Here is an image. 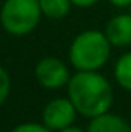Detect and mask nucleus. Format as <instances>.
<instances>
[{
  "mask_svg": "<svg viewBox=\"0 0 131 132\" xmlns=\"http://www.w3.org/2000/svg\"><path fill=\"white\" fill-rule=\"evenodd\" d=\"M12 132H52L46 124H35V122H27V124H20L15 129H12Z\"/></svg>",
  "mask_w": 131,
  "mask_h": 132,
  "instance_id": "obj_11",
  "label": "nucleus"
},
{
  "mask_svg": "<svg viewBox=\"0 0 131 132\" xmlns=\"http://www.w3.org/2000/svg\"><path fill=\"white\" fill-rule=\"evenodd\" d=\"M57 132H84L82 129H79V127H72V126H69V127H66V129H61V130H57ZM88 132V130H86Z\"/></svg>",
  "mask_w": 131,
  "mask_h": 132,
  "instance_id": "obj_14",
  "label": "nucleus"
},
{
  "mask_svg": "<svg viewBox=\"0 0 131 132\" xmlns=\"http://www.w3.org/2000/svg\"><path fill=\"white\" fill-rule=\"evenodd\" d=\"M9 92H10V77L7 70L0 65V105L7 100Z\"/></svg>",
  "mask_w": 131,
  "mask_h": 132,
  "instance_id": "obj_10",
  "label": "nucleus"
},
{
  "mask_svg": "<svg viewBox=\"0 0 131 132\" xmlns=\"http://www.w3.org/2000/svg\"><path fill=\"white\" fill-rule=\"evenodd\" d=\"M35 79L44 89H61L69 82V70L59 59L46 57L37 64Z\"/></svg>",
  "mask_w": 131,
  "mask_h": 132,
  "instance_id": "obj_4",
  "label": "nucleus"
},
{
  "mask_svg": "<svg viewBox=\"0 0 131 132\" xmlns=\"http://www.w3.org/2000/svg\"><path fill=\"white\" fill-rule=\"evenodd\" d=\"M40 10L49 19H62L71 10V0H39Z\"/></svg>",
  "mask_w": 131,
  "mask_h": 132,
  "instance_id": "obj_9",
  "label": "nucleus"
},
{
  "mask_svg": "<svg viewBox=\"0 0 131 132\" xmlns=\"http://www.w3.org/2000/svg\"><path fill=\"white\" fill-rule=\"evenodd\" d=\"M104 34L114 47L131 45V13H119L113 17L106 25Z\"/></svg>",
  "mask_w": 131,
  "mask_h": 132,
  "instance_id": "obj_6",
  "label": "nucleus"
},
{
  "mask_svg": "<svg viewBox=\"0 0 131 132\" xmlns=\"http://www.w3.org/2000/svg\"><path fill=\"white\" fill-rule=\"evenodd\" d=\"M111 42L99 30L81 32L71 44L69 60L77 70H98L108 62Z\"/></svg>",
  "mask_w": 131,
  "mask_h": 132,
  "instance_id": "obj_2",
  "label": "nucleus"
},
{
  "mask_svg": "<svg viewBox=\"0 0 131 132\" xmlns=\"http://www.w3.org/2000/svg\"><path fill=\"white\" fill-rule=\"evenodd\" d=\"M67 94L76 110L84 117H98L113 104V87L96 70H79L67 82Z\"/></svg>",
  "mask_w": 131,
  "mask_h": 132,
  "instance_id": "obj_1",
  "label": "nucleus"
},
{
  "mask_svg": "<svg viewBox=\"0 0 131 132\" xmlns=\"http://www.w3.org/2000/svg\"><path fill=\"white\" fill-rule=\"evenodd\" d=\"M76 107L71 99H54L44 107L42 120L50 130H61L76 120Z\"/></svg>",
  "mask_w": 131,
  "mask_h": 132,
  "instance_id": "obj_5",
  "label": "nucleus"
},
{
  "mask_svg": "<svg viewBox=\"0 0 131 132\" xmlns=\"http://www.w3.org/2000/svg\"><path fill=\"white\" fill-rule=\"evenodd\" d=\"M109 2L116 7H129L131 5V0H109Z\"/></svg>",
  "mask_w": 131,
  "mask_h": 132,
  "instance_id": "obj_13",
  "label": "nucleus"
},
{
  "mask_svg": "<svg viewBox=\"0 0 131 132\" xmlns=\"http://www.w3.org/2000/svg\"><path fill=\"white\" fill-rule=\"evenodd\" d=\"M40 15L39 0H5L0 10V22L9 34L22 37L37 27Z\"/></svg>",
  "mask_w": 131,
  "mask_h": 132,
  "instance_id": "obj_3",
  "label": "nucleus"
},
{
  "mask_svg": "<svg viewBox=\"0 0 131 132\" xmlns=\"http://www.w3.org/2000/svg\"><path fill=\"white\" fill-rule=\"evenodd\" d=\"M71 2L77 7H91V5H94V3H98L99 0H71Z\"/></svg>",
  "mask_w": 131,
  "mask_h": 132,
  "instance_id": "obj_12",
  "label": "nucleus"
},
{
  "mask_svg": "<svg viewBox=\"0 0 131 132\" xmlns=\"http://www.w3.org/2000/svg\"><path fill=\"white\" fill-rule=\"evenodd\" d=\"M114 77L123 89L131 92V52L118 59L114 65Z\"/></svg>",
  "mask_w": 131,
  "mask_h": 132,
  "instance_id": "obj_8",
  "label": "nucleus"
},
{
  "mask_svg": "<svg viewBox=\"0 0 131 132\" xmlns=\"http://www.w3.org/2000/svg\"><path fill=\"white\" fill-rule=\"evenodd\" d=\"M88 132H131V126L123 117L104 112L91 119L88 126Z\"/></svg>",
  "mask_w": 131,
  "mask_h": 132,
  "instance_id": "obj_7",
  "label": "nucleus"
}]
</instances>
